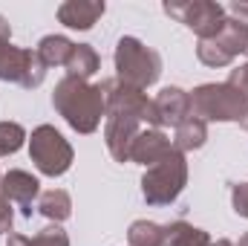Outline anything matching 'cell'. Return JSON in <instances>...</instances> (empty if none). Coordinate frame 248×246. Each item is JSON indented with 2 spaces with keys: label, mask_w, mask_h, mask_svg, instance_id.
I'll return each instance as SVG.
<instances>
[{
  "label": "cell",
  "mask_w": 248,
  "mask_h": 246,
  "mask_svg": "<svg viewBox=\"0 0 248 246\" xmlns=\"http://www.w3.org/2000/svg\"><path fill=\"white\" fill-rule=\"evenodd\" d=\"M66 70H69V75L87 81V78L98 70V55H95V50L87 47V44H75V47H72V55H69V61H66Z\"/></svg>",
  "instance_id": "e0dca14e"
},
{
  "label": "cell",
  "mask_w": 248,
  "mask_h": 246,
  "mask_svg": "<svg viewBox=\"0 0 248 246\" xmlns=\"http://www.w3.org/2000/svg\"><path fill=\"white\" fill-rule=\"evenodd\" d=\"M240 246H248V235H246V238H243V241H240Z\"/></svg>",
  "instance_id": "83f0119b"
},
{
  "label": "cell",
  "mask_w": 248,
  "mask_h": 246,
  "mask_svg": "<svg viewBox=\"0 0 248 246\" xmlns=\"http://www.w3.org/2000/svg\"><path fill=\"white\" fill-rule=\"evenodd\" d=\"M228 84H231L234 90H240V93L248 99V64L237 67V70H231V78H228Z\"/></svg>",
  "instance_id": "44dd1931"
},
{
  "label": "cell",
  "mask_w": 248,
  "mask_h": 246,
  "mask_svg": "<svg viewBox=\"0 0 248 246\" xmlns=\"http://www.w3.org/2000/svg\"><path fill=\"white\" fill-rule=\"evenodd\" d=\"M9 35H12V29H9V23H6V18L0 15V41H9Z\"/></svg>",
  "instance_id": "d4e9b609"
},
{
  "label": "cell",
  "mask_w": 248,
  "mask_h": 246,
  "mask_svg": "<svg viewBox=\"0 0 248 246\" xmlns=\"http://www.w3.org/2000/svg\"><path fill=\"white\" fill-rule=\"evenodd\" d=\"M170 148H173V145H170V139H168L165 133H159V130H139V136H136L133 145H130V159L150 168V165L159 162Z\"/></svg>",
  "instance_id": "8fae6325"
},
{
  "label": "cell",
  "mask_w": 248,
  "mask_h": 246,
  "mask_svg": "<svg viewBox=\"0 0 248 246\" xmlns=\"http://www.w3.org/2000/svg\"><path fill=\"white\" fill-rule=\"evenodd\" d=\"M214 246H234V244H231V241H225V238H222V241H217V244H214Z\"/></svg>",
  "instance_id": "484cf974"
},
{
  "label": "cell",
  "mask_w": 248,
  "mask_h": 246,
  "mask_svg": "<svg viewBox=\"0 0 248 246\" xmlns=\"http://www.w3.org/2000/svg\"><path fill=\"white\" fill-rule=\"evenodd\" d=\"M231 12L240 18V23H246V26H248V3H234V6H231Z\"/></svg>",
  "instance_id": "cb8c5ba5"
},
{
  "label": "cell",
  "mask_w": 248,
  "mask_h": 246,
  "mask_svg": "<svg viewBox=\"0 0 248 246\" xmlns=\"http://www.w3.org/2000/svg\"><path fill=\"white\" fill-rule=\"evenodd\" d=\"M240 124H243V127H246V130H248V110H246V116L240 119Z\"/></svg>",
  "instance_id": "4316f807"
},
{
  "label": "cell",
  "mask_w": 248,
  "mask_h": 246,
  "mask_svg": "<svg viewBox=\"0 0 248 246\" xmlns=\"http://www.w3.org/2000/svg\"><path fill=\"white\" fill-rule=\"evenodd\" d=\"M116 70H119V81L122 84L144 90V87H150L159 78L162 58H159V53L147 50L141 41L122 38L119 47H116Z\"/></svg>",
  "instance_id": "277c9868"
},
{
  "label": "cell",
  "mask_w": 248,
  "mask_h": 246,
  "mask_svg": "<svg viewBox=\"0 0 248 246\" xmlns=\"http://www.w3.org/2000/svg\"><path fill=\"white\" fill-rule=\"evenodd\" d=\"M52 105L78 133H93L101 124V116H104L101 87H93V84H87L84 78H75V75L61 78V84L55 87Z\"/></svg>",
  "instance_id": "6da1fadb"
},
{
  "label": "cell",
  "mask_w": 248,
  "mask_h": 246,
  "mask_svg": "<svg viewBox=\"0 0 248 246\" xmlns=\"http://www.w3.org/2000/svg\"><path fill=\"white\" fill-rule=\"evenodd\" d=\"M165 12L170 18H179L187 29H193L202 41L214 38L222 26H225V9L219 3H211V0H193V3H168Z\"/></svg>",
  "instance_id": "ba28073f"
},
{
  "label": "cell",
  "mask_w": 248,
  "mask_h": 246,
  "mask_svg": "<svg viewBox=\"0 0 248 246\" xmlns=\"http://www.w3.org/2000/svg\"><path fill=\"white\" fill-rule=\"evenodd\" d=\"M199 61L208 64V67H225L231 64L240 53L248 55V26L240 20H225V26L199 44Z\"/></svg>",
  "instance_id": "8992f818"
},
{
  "label": "cell",
  "mask_w": 248,
  "mask_h": 246,
  "mask_svg": "<svg viewBox=\"0 0 248 246\" xmlns=\"http://www.w3.org/2000/svg\"><path fill=\"white\" fill-rule=\"evenodd\" d=\"M9 246H69V238L61 226H49L41 229L35 238H23V235H12Z\"/></svg>",
  "instance_id": "ac0fdd59"
},
{
  "label": "cell",
  "mask_w": 248,
  "mask_h": 246,
  "mask_svg": "<svg viewBox=\"0 0 248 246\" xmlns=\"http://www.w3.org/2000/svg\"><path fill=\"white\" fill-rule=\"evenodd\" d=\"M0 188H3V194H6L9 203L15 200V203L23 206L26 217L32 214V200L41 194V183L32 174H26V171H9V174L0 177Z\"/></svg>",
  "instance_id": "30bf717a"
},
{
  "label": "cell",
  "mask_w": 248,
  "mask_h": 246,
  "mask_svg": "<svg viewBox=\"0 0 248 246\" xmlns=\"http://www.w3.org/2000/svg\"><path fill=\"white\" fill-rule=\"evenodd\" d=\"M156 116H159V124H173V127H179V124H185L190 116H193V110H190V96H187L185 90H179V87H165L159 96H156Z\"/></svg>",
  "instance_id": "9c48e42d"
},
{
  "label": "cell",
  "mask_w": 248,
  "mask_h": 246,
  "mask_svg": "<svg viewBox=\"0 0 248 246\" xmlns=\"http://www.w3.org/2000/svg\"><path fill=\"white\" fill-rule=\"evenodd\" d=\"M38 211L49 220H66L69 211H72V203H69V194L63 188H52V191H44L41 200H38Z\"/></svg>",
  "instance_id": "9a60e30c"
},
{
  "label": "cell",
  "mask_w": 248,
  "mask_h": 246,
  "mask_svg": "<svg viewBox=\"0 0 248 246\" xmlns=\"http://www.w3.org/2000/svg\"><path fill=\"white\" fill-rule=\"evenodd\" d=\"M72 41H66L63 35H46L41 44H38V58L44 61V67H66L69 55H72Z\"/></svg>",
  "instance_id": "4fadbf2b"
},
{
  "label": "cell",
  "mask_w": 248,
  "mask_h": 246,
  "mask_svg": "<svg viewBox=\"0 0 248 246\" xmlns=\"http://www.w3.org/2000/svg\"><path fill=\"white\" fill-rule=\"evenodd\" d=\"M162 229H165V246H214V241H211L202 229L187 226L185 220L168 223V226H162Z\"/></svg>",
  "instance_id": "5bb4252c"
},
{
  "label": "cell",
  "mask_w": 248,
  "mask_h": 246,
  "mask_svg": "<svg viewBox=\"0 0 248 246\" xmlns=\"http://www.w3.org/2000/svg\"><path fill=\"white\" fill-rule=\"evenodd\" d=\"M104 15V3H87V0H69L58 6V20L69 29H90Z\"/></svg>",
  "instance_id": "7c38bea8"
},
{
  "label": "cell",
  "mask_w": 248,
  "mask_h": 246,
  "mask_svg": "<svg viewBox=\"0 0 248 246\" xmlns=\"http://www.w3.org/2000/svg\"><path fill=\"white\" fill-rule=\"evenodd\" d=\"M130 246H165V229L150 220H136L130 226Z\"/></svg>",
  "instance_id": "d6986e66"
},
{
  "label": "cell",
  "mask_w": 248,
  "mask_h": 246,
  "mask_svg": "<svg viewBox=\"0 0 248 246\" xmlns=\"http://www.w3.org/2000/svg\"><path fill=\"white\" fill-rule=\"evenodd\" d=\"M234 211L240 217H248V183H240L234 188Z\"/></svg>",
  "instance_id": "7402d4cb"
},
{
  "label": "cell",
  "mask_w": 248,
  "mask_h": 246,
  "mask_svg": "<svg viewBox=\"0 0 248 246\" xmlns=\"http://www.w3.org/2000/svg\"><path fill=\"white\" fill-rule=\"evenodd\" d=\"M29 154H32V162L38 165V171L46 177H61L72 165V148L52 124H41L32 133Z\"/></svg>",
  "instance_id": "5b68a950"
},
{
  "label": "cell",
  "mask_w": 248,
  "mask_h": 246,
  "mask_svg": "<svg viewBox=\"0 0 248 246\" xmlns=\"http://www.w3.org/2000/svg\"><path fill=\"white\" fill-rule=\"evenodd\" d=\"M187 183V165H185V157L182 151L170 148L159 162H153L141 180V191H144V200L150 206H168L173 203L182 188Z\"/></svg>",
  "instance_id": "3957f363"
},
{
  "label": "cell",
  "mask_w": 248,
  "mask_h": 246,
  "mask_svg": "<svg viewBox=\"0 0 248 246\" xmlns=\"http://www.w3.org/2000/svg\"><path fill=\"white\" fill-rule=\"evenodd\" d=\"M44 75H46V67L38 58V53L0 41V81H15L20 87H38Z\"/></svg>",
  "instance_id": "52a82bcc"
},
{
  "label": "cell",
  "mask_w": 248,
  "mask_h": 246,
  "mask_svg": "<svg viewBox=\"0 0 248 246\" xmlns=\"http://www.w3.org/2000/svg\"><path fill=\"white\" fill-rule=\"evenodd\" d=\"M0 232H12V206L0 188Z\"/></svg>",
  "instance_id": "603a6c76"
},
{
  "label": "cell",
  "mask_w": 248,
  "mask_h": 246,
  "mask_svg": "<svg viewBox=\"0 0 248 246\" xmlns=\"http://www.w3.org/2000/svg\"><path fill=\"white\" fill-rule=\"evenodd\" d=\"M205 139H208V127H205V122L196 119V116H190L185 124L176 127L173 148H176V151H193V148H202Z\"/></svg>",
  "instance_id": "2e32d148"
},
{
  "label": "cell",
  "mask_w": 248,
  "mask_h": 246,
  "mask_svg": "<svg viewBox=\"0 0 248 246\" xmlns=\"http://www.w3.org/2000/svg\"><path fill=\"white\" fill-rule=\"evenodd\" d=\"M23 139H26V133L17 122H0V157L15 154L23 145Z\"/></svg>",
  "instance_id": "ffe728a7"
},
{
  "label": "cell",
  "mask_w": 248,
  "mask_h": 246,
  "mask_svg": "<svg viewBox=\"0 0 248 246\" xmlns=\"http://www.w3.org/2000/svg\"><path fill=\"white\" fill-rule=\"evenodd\" d=\"M190 110L202 122H240L248 110V99L225 84H202L190 96Z\"/></svg>",
  "instance_id": "7a4b0ae2"
}]
</instances>
